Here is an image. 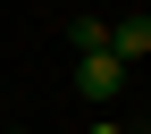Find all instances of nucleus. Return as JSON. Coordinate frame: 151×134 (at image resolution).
<instances>
[{"label":"nucleus","mask_w":151,"mask_h":134,"mask_svg":"<svg viewBox=\"0 0 151 134\" xmlns=\"http://www.w3.org/2000/svg\"><path fill=\"white\" fill-rule=\"evenodd\" d=\"M0 134H17V126H0Z\"/></svg>","instance_id":"5"},{"label":"nucleus","mask_w":151,"mask_h":134,"mask_svg":"<svg viewBox=\"0 0 151 134\" xmlns=\"http://www.w3.org/2000/svg\"><path fill=\"white\" fill-rule=\"evenodd\" d=\"M92 134H134V126H118V118H92Z\"/></svg>","instance_id":"4"},{"label":"nucleus","mask_w":151,"mask_h":134,"mask_svg":"<svg viewBox=\"0 0 151 134\" xmlns=\"http://www.w3.org/2000/svg\"><path fill=\"white\" fill-rule=\"evenodd\" d=\"M67 50H109V17H67Z\"/></svg>","instance_id":"3"},{"label":"nucleus","mask_w":151,"mask_h":134,"mask_svg":"<svg viewBox=\"0 0 151 134\" xmlns=\"http://www.w3.org/2000/svg\"><path fill=\"white\" fill-rule=\"evenodd\" d=\"M126 84H134V67H126V59H109V50H84V59H76V101H84V109H101V118L126 101Z\"/></svg>","instance_id":"1"},{"label":"nucleus","mask_w":151,"mask_h":134,"mask_svg":"<svg viewBox=\"0 0 151 134\" xmlns=\"http://www.w3.org/2000/svg\"><path fill=\"white\" fill-rule=\"evenodd\" d=\"M0 109H9V101H0Z\"/></svg>","instance_id":"6"},{"label":"nucleus","mask_w":151,"mask_h":134,"mask_svg":"<svg viewBox=\"0 0 151 134\" xmlns=\"http://www.w3.org/2000/svg\"><path fill=\"white\" fill-rule=\"evenodd\" d=\"M109 59H126V67L151 59V17H109Z\"/></svg>","instance_id":"2"}]
</instances>
